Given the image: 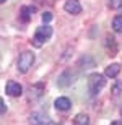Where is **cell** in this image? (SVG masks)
I'll return each instance as SVG.
<instances>
[{"instance_id":"cell-1","label":"cell","mask_w":122,"mask_h":125,"mask_svg":"<svg viewBox=\"0 0 122 125\" xmlns=\"http://www.w3.org/2000/svg\"><path fill=\"white\" fill-rule=\"evenodd\" d=\"M106 75H101V73H93L88 76V91L91 96H96V94L104 88L106 84Z\"/></svg>"},{"instance_id":"cell-2","label":"cell","mask_w":122,"mask_h":125,"mask_svg":"<svg viewBox=\"0 0 122 125\" xmlns=\"http://www.w3.org/2000/svg\"><path fill=\"white\" fill-rule=\"evenodd\" d=\"M36 57L31 51H24L23 54H20V59H18V63H16V68H18L20 73H26L31 67H33Z\"/></svg>"},{"instance_id":"cell-3","label":"cell","mask_w":122,"mask_h":125,"mask_svg":"<svg viewBox=\"0 0 122 125\" xmlns=\"http://www.w3.org/2000/svg\"><path fill=\"white\" fill-rule=\"evenodd\" d=\"M51 36H52V28L49 26V24L39 26V28L36 29V32H34V37H33L31 42H33L34 47H42V44H44Z\"/></svg>"},{"instance_id":"cell-4","label":"cell","mask_w":122,"mask_h":125,"mask_svg":"<svg viewBox=\"0 0 122 125\" xmlns=\"http://www.w3.org/2000/svg\"><path fill=\"white\" fill-rule=\"evenodd\" d=\"M5 93L8 94L11 97H18L23 94V88H21V84L16 83V81H8V83L5 84Z\"/></svg>"},{"instance_id":"cell-5","label":"cell","mask_w":122,"mask_h":125,"mask_svg":"<svg viewBox=\"0 0 122 125\" xmlns=\"http://www.w3.org/2000/svg\"><path fill=\"white\" fill-rule=\"evenodd\" d=\"M64 8H65L67 13H70V15H80L81 5H80L78 0H67L65 5H64Z\"/></svg>"},{"instance_id":"cell-6","label":"cell","mask_w":122,"mask_h":125,"mask_svg":"<svg viewBox=\"0 0 122 125\" xmlns=\"http://www.w3.org/2000/svg\"><path fill=\"white\" fill-rule=\"evenodd\" d=\"M54 106H55L57 111L65 112V111H68V109L72 107V102H70V99H68V97H57L55 102H54Z\"/></svg>"},{"instance_id":"cell-7","label":"cell","mask_w":122,"mask_h":125,"mask_svg":"<svg viewBox=\"0 0 122 125\" xmlns=\"http://www.w3.org/2000/svg\"><path fill=\"white\" fill-rule=\"evenodd\" d=\"M31 124H33V125H49L51 120H49V117H47V115L36 112V114L31 115Z\"/></svg>"},{"instance_id":"cell-8","label":"cell","mask_w":122,"mask_h":125,"mask_svg":"<svg viewBox=\"0 0 122 125\" xmlns=\"http://www.w3.org/2000/svg\"><path fill=\"white\" fill-rule=\"evenodd\" d=\"M119 72H121V65L119 63H111L106 67V70H104V75L106 76H109V78H116L119 75Z\"/></svg>"},{"instance_id":"cell-9","label":"cell","mask_w":122,"mask_h":125,"mask_svg":"<svg viewBox=\"0 0 122 125\" xmlns=\"http://www.w3.org/2000/svg\"><path fill=\"white\" fill-rule=\"evenodd\" d=\"M73 125H89V117L86 114H77L73 119Z\"/></svg>"},{"instance_id":"cell-10","label":"cell","mask_w":122,"mask_h":125,"mask_svg":"<svg viewBox=\"0 0 122 125\" xmlns=\"http://www.w3.org/2000/svg\"><path fill=\"white\" fill-rule=\"evenodd\" d=\"M34 11H36L34 7H23L21 8V18H23V21H29V15L34 13Z\"/></svg>"},{"instance_id":"cell-11","label":"cell","mask_w":122,"mask_h":125,"mask_svg":"<svg viewBox=\"0 0 122 125\" xmlns=\"http://www.w3.org/2000/svg\"><path fill=\"white\" fill-rule=\"evenodd\" d=\"M112 29L116 32H122V15H119L112 20Z\"/></svg>"},{"instance_id":"cell-12","label":"cell","mask_w":122,"mask_h":125,"mask_svg":"<svg viewBox=\"0 0 122 125\" xmlns=\"http://www.w3.org/2000/svg\"><path fill=\"white\" fill-rule=\"evenodd\" d=\"M109 7L112 10H117L122 7V0H109Z\"/></svg>"},{"instance_id":"cell-13","label":"cell","mask_w":122,"mask_h":125,"mask_svg":"<svg viewBox=\"0 0 122 125\" xmlns=\"http://www.w3.org/2000/svg\"><path fill=\"white\" fill-rule=\"evenodd\" d=\"M41 18H42V21H44L46 24H47V23H51V20H52V13H51V11H44Z\"/></svg>"},{"instance_id":"cell-14","label":"cell","mask_w":122,"mask_h":125,"mask_svg":"<svg viewBox=\"0 0 122 125\" xmlns=\"http://www.w3.org/2000/svg\"><path fill=\"white\" fill-rule=\"evenodd\" d=\"M0 106H2V107H0V112H2V114H5V111H7V107H5V101H3V99L0 101Z\"/></svg>"},{"instance_id":"cell-15","label":"cell","mask_w":122,"mask_h":125,"mask_svg":"<svg viewBox=\"0 0 122 125\" xmlns=\"http://www.w3.org/2000/svg\"><path fill=\"white\" fill-rule=\"evenodd\" d=\"M111 125H122V122H117V120H116V122H112Z\"/></svg>"},{"instance_id":"cell-16","label":"cell","mask_w":122,"mask_h":125,"mask_svg":"<svg viewBox=\"0 0 122 125\" xmlns=\"http://www.w3.org/2000/svg\"><path fill=\"white\" fill-rule=\"evenodd\" d=\"M2 3H5V0H2Z\"/></svg>"},{"instance_id":"cell-17","label":"cell","mask_w":122,"mask_h":125,"mask_svg":"<svg viewBox=\"0 0 122 125\" xmlns=\"http://www.w3.org/2000/svg\"><path fill=\"white\" fill-rule=\"evenodd\" d=\"M49 125H52V124H49Z\"/></svg>"}]
</instances>
